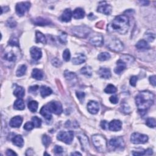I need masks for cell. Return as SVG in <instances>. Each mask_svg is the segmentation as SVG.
<instances>
[{
    "mask_svg": "<svg viewBox=\"0 0 156 156\" xmlns=\"http://www.w3.org/2000/svg\"><path fill=\"white\" fill-rule=\"evenodd\" d=\"M154 101V95L149 91H143L139 93L135 98V103L138 110L141 115H144L147 110L153 105Z\"/></svg>",
    "mask_w": 156,
    "mask_h": 156,
    "instance_id": "6da1fadb",
    "label": "cell"
},
{
    "mask_svg": "<svg viewBox=\"0 0 156 156\" xmlns=\"http://www.w3.org/2000/svg\"><path fill=\"white\" fill-rule=\"evenodd\" d=\"M129 28V20L127 16L121 15L115 17L107 26V31L110 33H118L125 34Z\"/></svg>",
    "mask_w": 156,
    "mask_h": 156,
    "instance_id": "7a4b0ae2",
    "label": "cell"
},
{
    "mask_svg": "<svg viewBox=\"0 0 156 156\" xmlns=\"http://www.w3.org/2000/svg\"><path fill=\"white\" fill-rule=\"evenodd\" d=\"M92 141L97 151L99 153H105L107 149V140L103 135L96 134L92 136Z\"/></svg>",
    "mask_w": 156,
    "mask_h": 156,
    "instance_id": "3957f363",
    "label": "cell"
},
{
    "mask_svg": "<svg viewBox=\"0 0 156 156\" xmlns=\"http://www.w3.org/2000/svg\"><path fill=\"white\" fill-rule=\"evenodd\" d=\"M109 146L112 150H123L125 146L124 141L122 137H114L109 141Z\"/></svg>",
    "mask_w": 156,
    "mask_h": 156,
    "instance_id": "277c9868",
    "label": "cell"
},
{
    "mask_svg": "<svg viewBox=\"0 0 156 156\" xmlns=\"http://www.w3.org/2000/svg\"><path fill=\"white\" fill-rule=\"evenodd\" d=\"M91 32V29L85 26H76L72 28L71 33L80 38H85Z\"/></svg>",
    "mask_w": 156,
    "mask_h": 156,
    "instance_id": "5b68a950",
    "label": "cell"
},
{
    "mask_svg": "<svg viewBox=\"0 0 156 156\" xmlns=\"http://www.w3.org/2000/svg\"><path fill=\"white\" fill-rule=\"evenodd\" d=\"M58 140L64 142L67 145H70L72 143L74 139V132L72 130L67 131H60L58 134Z\"/></svg>",
    "mask_w": 156,
    "mask_h": 156,
    "instance_id": "8992f818",
    "label": "cell"
},
{
    "mask_svg": "<svg viewBox=\"0 0 156 156\" xmlns=\"http://www.w3.org/2000/svg\"><path fill=\"white\" fill-rule=\"evenodd\" d=\"M148 140V137L146 135L140 133H134L131 135L130 141L134 144H144Z\"/></svg>",
    "mask_w": 156,
    "mask_h": 156,
    "instance_id": "52a82bcc",
    "label": "cell"
},
{
    "mask_svg": "<svg viewBox=\"0 0 156 156\" xmlns=\"http://www.w3.org/2000/svg\"><path fill=\"white\" fill-rule=\"evenodd\" d=\"M31 7V3L28 1L26 2H20L17 4L15 10L17 14L21 17L24 15V14L29 10Z\"/></svg>",
    "mask_w": 156,
    "mask_h": 156,
    "instance_id": "ba28073f",
    "label": "cell"
},
{
    "mask_svg": "<svg viewBox=\"0 0 156 156\" xmlns=\"http://www.w3.org/2000/svg\"><path fill=\"white\" fill-rule=\"evenodd\" d=\"M47 106L51 113H54L56 115L61 114L62 111H63L61 103L58 101H52L49 103L47 104Z\"/></svg>",
    "mask_w": 156,
    "mask_h": 156,
    "instance_id": "9c48e42d",
    "label": "cell"
},
{
    "mask_svg": "<svg viewBox=\"0 0 156 156\" xmlns=\"http://www.w3.org/2000/svg\"><path fill=\"white\" fill-rule=\"evenodd\" d=\"M107 47L110 50L115 52H120L124 48L123 43L118 39H114L112 40L108 44Z\"/></svg>",
    "mask_w": 156,
    "mask_h": 156,
    "instance_id": "30bf717a",
    "label": "cell"
},
{
    "mask_svg": "<svg viewBox=\"0 0 156 156\" xmlns=\"http://www.w3.org/2000/svg\"><path fill=\"white\" fill-rule=\"evenodd\" d=\"M97 11L106 15H109L112 13V6L107 2L102 1L99 3Z\"/></svg>",
    "mask_w": 156,
    "mask_h": 156,
    "instance_id": "8fae6325",
    "label": "cell"
},
{
    "mask_svg": "<svg viewBox=\"0 0 156 156\" xmlns=\"http://www.w3.org/2000/svg\"><path fill=\"white\" fill-rule=\"evenodd\" d=\"M90 43L95 46H101L103 45V37L100 34H97L90 39Z\"/></svg>",
    "mask_w": 156,
    "mask_h": 156,
    "instance_id": "7c38bea8",
    "label": "cell"
},
{
    "mask_svg": "<svg viewBox=\"0 0 156 156\" xmlns=\"http://www.w3.org/2000/svg\"><path fill=\"white\" fill-rule=\"evenodd\" d=\"M30 53L31 57L35 60H39L42 56V50L36 46H33L31 48Z\"/></svg>",
    "mask_w": 156,
    "mask_h": 156,
    "instance_id": "4fadbf2b",
    "label": "cell"
},
{
    "mask_svg": "<svg viewBox=\"0 0 156 156\" xmlns=\"http://www.w3.org/2000/svg\"><path fill=\"white\" fill-rule=\"evenodd\" d=\"M87 109L92 114H96L99 109V104L96 101H90L87 104Z\"/></svg>",
    "mask_w": 156,
    "mask_h": 156,
    "instance_id": "5bb4252c",
    "label": "cell"
},
{
    "mask_svg": "<svg viewBox=\"0 0 156 156\" xmlns=\"http://www.w3.org/2000/svg\"><path fill=\"white\" fill-rule=\"evenodd\" d=\"M121 128L122 123L120 120H114L109 123V129L111 131H119Z\"/></svg>",
    "mask_w": 156,
    "mask_h": 156,
    "instance_id": "9a60e30c",
    "label": "cell"
},
{
    "mask_svg": "<svg viewBox=\"0 0 156 156\" xmlns=\"http://www.w3.org/2000/svg\"><path fill=\"white\" fill-rule=\"evenodd\" d=\"M78 138L79 139L83 148L85 150L89 148V142L87 137L84 134H79L78 135Z\"/></svg>",
    "mask_w": 156,
    "mask_h": 156,
    "instance_id": "2e32d148",
    "label": "cell"
},
{
    "mask_svg": "<svg viewBox=\"0 0 156 156\" xmlns=\"http://www.w3.org/2000/svg\"><path fill=\"white\" fill-rule=\"evenodd\" d=\"M23 118L20 116L13 117L9 122V125L12 128H19L22 124Z\"/></svg>",
    "mask_w": 156,
    "mask_h": 156,
    "instance_id": "e0dca14e",
    "label": "cell"
},
{
    "mask_svg": "<svg viewBox=\"0 0 156 156\" xmlns=\"http://www.w3.org/2000/svg\"><path fill=\"white\" fill-rule=\"evenodd\" d=\"M33 22L34 24H35V25L42 26H47L51 23V21L49 20L45 19V18H43L42 17H37L35 18V19H34V20L33 21Z\"/></svg>",
    "mask_w": 156,
    "mask_h": 156,
    "instance_id": "ac0fdd59",
    "label": "cell"
},
{
    "mask_svg": "<svg viewBox=\"0 0 156 156\" xmlns=\"http://www.w3.org/2000/svg\"><path fill=\"white\" fill-rule=\"evenodd\" d=\"M73 13L70 9H66L60 17V20L64 22H69L71 20Z\"/></svg>",
    "mask_w": 156,
    "mask_h": 156,
    "instance_id": "d6986e66",
    "label": "cell"
},
{
    "mask_svg": "<svg viewBox=\"0 0 156 156\" xmlns=\"http://www.w3.org/2000/svg\"><path fill=\"white\" fill-rule=\"evenodd\" d=\"M126 64L124 63L122 60L120 59L116 62V67L114 69V71L116 74H120L122 71H123L126 69Z\"/></svg>",
    "mask_w": 156,
    "mask_h": 156,
    "instance_id": "ffe728a7",
    "label": "cell"
},
{
    "mask_svg": "<svg viewBox=\"0 0 156 156\" xmlns=\"http://www.w3.org/2000/svg\"><path fill=\"white\" fill-rule=\"evenodd\" d=\"M40 113L43 117H45V119L48 120H50L51 119V118H52L51 112L50 110H49L47 105L43 106L42 108L40 110Z\"/></svg>",
    "mask_w": 156,
    "mask_h": 156,
    "instance_id": "44dd1931",
    "label": "cell"
},
{
    "mask_svg": "<svg viewBox=\"0 0 156 156\" xmlns=\"http://www.w3.org/2000/svg\"><path fill=\"white\" fill-rule=\"evenodd\" d=\"M4 58L9 62H15L17 60V55L13 51L6 50L4 54Z\"/></svg>",
    "mask_w": 156,
    "mask_h": 156,
    "instance_id": "7402d4cb",
    "label": "cell"
},
{
    "mask_svg": "<svg viewBox=\"0 0 156 156\" xmlns=\"http://www.w3.org/2000/svg\"><path fill=\"white\" fill-rule=\"evenodd\" d=\"M86 60V56L83 54H78L75 57H74L72 62L74 65H80L83 64Z\"/></svg>",
    "mask_w": 156,
    "mask_h": 156,
    "instance_id": "603a6c76",
    "label": "cell"
},
{
    "mask_svg": "<svg viewBox=\"0 0 156 156\" xmlns=\"http://www.w3.org/2000/svg\"><path fill=\"white\" fill-rule=\"evenodd\" d=\"M99 76L104 79H109L111 77V72L110 69L107 68H101L99 71Z\"/></svg>",
    "mask_w": 156,
    "mask_h": 156,
    "instance_id": "cb8c5ba5",
    "label": "cell"
},
{
    "mask_svg": "<svg viewBox=\"0 0 156 156\" xmlns=\"http://www.w3.org/2000/svg\"><path fill=\"white\" fill-rule=\"evenodd\" d=\"M136 48L140 49V50H146V49H150V46L148 44V43L145 40H141L137 43L135 45Z\"/></svg>",
    "mask_w": 156,
    "mask_h": 156,
    "instance_id": "d4e9b609",
    "label": "cell"
},
{
    "mask_svg": "<svg viewBox=\"0 0 156 156\" xmlns=\"http://www.w3.org/2000/svg\"><path fill=\"white\" fill-rule=\"evenodd\" d=\"M40 95L43 98H45L49 95H50L53 93V91L51 88H49V87L45 85H42L40 87Z\"/></svg>",
    "mask_w": 156,
    "mask_h": 156,
    "instance_id": "484cf974",
    "label": "cell"
},
{
    "mask_svg": "<svg viewBox=\"0 0 156 156\" xmlns=\"http://www.w3.org/2000/svg\"><path fill=\"white\" fill-rule=\"evenodd\" d=\"M12 143H13V144L15 145V146L20 148H22L24 145L23 139L21 135H16L12 139Z\"/></svg>",
    "mask_w": 156,
    "mask_h": 156,
    "instance_id": "4316f807",
    "label": "cell"
},
{
    "mask_svg": "<svg viewBox=\"0 0 156 156\" xmlns=\"http://www.w3.org/2000/svg\"><path fill=\"white\" fill-rule=\"evenodd\" d=\"M73 16L75 19H81L85 16V12L81 8H76L73 12Z\"/></svg>",
    "mask_w": 156,
    "mask_h": 156,
    "instance_id": "83f0119b",
    "label": "cell"
},
{
    "mask_svg": "<svg viewBox=\"0 0 156 156\" xmlns=\"http://www.w3.org/2000/svg\"><path fill=\"white\" fill-rule=\"evenodd\" d=\"M24 93H25V90L22 87L17 86L14 91V95L18 99H22L24 96Z\"/></svg>",
    "mask_w": 156,
    "mask_h": 156,
    "instance_id": "f1b7e54d",
    "label": "cell"
},
{
    "mask_svg": "<svg viewBox=\"0 0 156 156\" xmlns=\"http://www.w3.org/2000/svg\"><path fill=\"white\" fill-rule=\"evenodd\" d=\"M32 76L37 80H42L43 78V73L39 69L34 68L32 72Z\"/></svg>",
    "mask_w": 156,
    "mask_h": 156,
    "instance_id": "f546056e",
    "label": "cell"
},
{
    "mask_svg": "<svg viewBox=\"0 0 156 156\" xmlns=\"http://www.w3.org/2000/svg\"><path fill=\"white\" fill-rule=\"evenodd\" d=\"M14 109L18 110H24L25 108V104L24 103V101L21 99H18L16 100L14 104Z\"/></svg>",
    "mask_w": 156,
    "mask_h": 156,
    "instance_id": "4dcf8cb0",
    "label": "cell"
},
{
    "mask_svg": "<svg viewBox=\"0 0 156 156\" xmlns=\"http://www.w3.org/2000/svg\"><path fill=\"white\" fill-rule=\"evenodd\" d=\"M36 42L37 43H42L43 44H46V37L42 33L39 31L36 32Z\"/></svg>",
    "mask_w": 156,
    "mask_h": 156,
    "instance_id": "1f68e13d",
    "label": "cell"
},
{
    "mask_svg": "<svg viewBox=\"0 0 156 156\" xmlns=\"http://www.w3.org/2000/svg\"><path fill=\"white\" fill-rule=\"evenodd\" d=\"M80 73L86 76H91L92 75V69L90 66H85L80 70Z\"/></svg>",
    "mask_w": 156,
    "mask_h": 156,
    "instance_id": "d6a6232c",
    "label": "cell"
},
{
    "mask_svg": "<svg viewBox=\"0 0 156 156\" xmlns=\"http://www.w3.org/2000/svg\"><path fill=\"white\" fill-rule=\"evenodd\" d=\"M28 108L29 110L32 112H35L38 109L39 103L36 101H31L28 103Z\"/></svg>",
    "mask_w": 156,
    "mask_h": 156,
    "instance_id": "836d02e7",
    "label": "cell"
},
{
    "mask_svg": "<svg viewBox=\"0 0 156 156\" xmlns=\"http://www.w3.org/2000/svg\"><path fill=\"white\" fill-rule=\"evenodd\" d=\"M27 70V67L25 65H22L19 68H18V70L16 72L17 76L18 77H21L23 76L26 73V71Z\"/></svg>",
    "mask_w": 156,
    "mask_h": 156,
    "instance_id": "e575fe53",
    "label": "cell"
},
{
    "mask_svg": "<svg viewBox=\"0 0 156 156\" xmlns=\"http://www.w3.org/2000/svg\"><path fill=\"white\" fill-rule=\"evenodd\" d=\"M110 58V55L109 53H106V52H104V53H101L99 54L98 56V59L100 61H105L109 60Z\"/></svg>",
    "mask_w": 156,
    "mask_h": 156,
    "instance_id": "d590c367",
    "label": "cell"
},
{
    "mask_svg": "<svg viewBox=\"0 0 156 156\" xmlns=\"http://www.w3.org/2000/svg\"><path fill=\"white\" fill-rule=\"evenodd\" d=\"M104 92L106 93H115L117 92V89L116 87L112 84H109L108 85L107 87H106V88L104 90Z\"/></svg>",
    "mask_w": 156,
    "mask_h": 156,
    "instance_id": "8d00e7d4",
    "label": "cell"
},
{
    "mask_svg": "<svg viewBox=\"0 0 156 156\" xmlns=\"http://www.w3.org/2000/svg\"><path fill=\"white\" fill-rule=\"evenodd\" d=\"M145 37L147 40V41L153 42L155 39V36L154 33L152 32V31H148L147 33H146V34L145 35Z\"/></svg>",
    "mask_w": 156,
    "mask_h": 156,
    "instance_id": "74e56055",
    "label": "cell"
},
{
    "mask_svg": "<svg viewBox=\"0 0 156 156\" xmlns=\"http://www.w3.org/2000/svg\"><path fill=\"white\" fill-rule=\"evenodd\" d=\"M64 76H65L66 79L68 80H74V79L76 78V75L75 74V73L68 71H66L65 72Z\"/></svg>",
    "mask_w": 156,
    "mask_h": 156,
    "instance_id": "f35d334b",
    "label": "cell"
},
{
    "mask_svg": "<svg viewBox=\"0 0 156 156\" xmlns=\"http://www.w3.org/2000/svg\"><path fill=\"white\" fill-rule=\"evenodd\" d=\"M121 60H122L124 63H132L134 61V58L132 56H130L129 55H124L121 57Z\"/></svg>",
    "mask_w": 156,
    "mask_h": 156,
    "instance_id": "ab89813d",
    "label": "cell"
},
{
    "mask_svg": "<svg viewBox=\"0 0 156 156\" xmlns=\"http://www.w3.org/2000/svg\"><path fill=\"white\" fill-rule=\"evenodd\" d=\"M42 143L45 146L48 147L51 143V139L47 135H44L42 137Z\"/></svg>",
    "mask_w": 156,
    "mask_h": 156,
    "instance_id": "60d3db41",
    "label": "cell"
},
{
    "mask_svg": "<svg viewBox=\"0 0 156 156\" xmlns=\"http://www.w3.org/2000/svg\"><path fill=\"white\" fill-rule=\"evenodd\" d=\"M146 124L149 128H154L155 127V125H156L155 120L153 118H148L146 121Z\"/></svg>",
    "mask_w": 156,
    "mask_h": 156,
    "instance_id": "b9f144b4",
    "label": "cell"
},
{
    "mask_svg": "<svg viewBox=\"0 0 156 156\" xmlns=\"http://www.w3.org/2000/svg\"><path fill=\"white\" fill-rule=\"evenodd\" d=\"M32 122L34 124V126L35 128L40 127L42 124V120L40 118H38L37 116H34L32 118Z\"/></svg>",
    "mask_w": 156,
    "mask_h": 156,
    "instance_id": "7bdbcfd3",
    "label": "cell"
},
{
    "mask_svg": "<svg viewBox=\"0 0 156 156\" xmlns=\"http://www.w3.org/2000/svg\"><path fill=\"white\" fill-rule=\"evenodd\" d=\"M70 58H71V54L70 50L68 49H66L63 53V58L66 62H68L70 60Z\"/></svg>",
    "mask_w": 156,
    "mask_h": 156,
    "instance_id": "ee69618b",
    "label": "cell"
},
{
    "mask_svg": "<svg viewBox=\"0 0 156 156\" xmlns=\"http://www.w3.org/2000/svg\"><path fill=\"white\" fill-rule=\"evenodd\" d=\"M9 45L14 46H19V42H18V40L16 37H12L10 39L9 42Z\"/></svg>",
    "mask_w": 156,
    "mask_h": 156,
    "instance_id": "f6af8a7d",
    "label": "cell"
},
{
    "mask_svg": "<svg viewBox=\"0 0 156 156\" xmlns=\"http://www.w3.org/2000/svg\"><path fill=\"white\" fill-rule=\"evenodd\" d=\"M67 34L66 33H62L59 37V40L62 43L65 44V43H67Z\"/></svg>",
    "mask_w": 156,
    "mask_h": 156,
    "instance_id": "bcb514c9",
    "label": "cell"
},
{
    "mask_svg": "<svg viewBox=\"0 0 156 156\" xmlns=\"http://www.w3.org/2000/svg\"><path fill=\"white\" fill-rule=\"evenodd\" d=\"M7 25L10 28H14L17 25V22L13 18H10L7 21Z\"/></svg>",
    "mask_w": 156,
    "mask_h": 156,
    "instance_id": "7dc6e473",
    "label": "cell"
},
{
    "mask_svg": "<svg viewBox=\"0 0 156 156\" xmlns=\"http://www.w3.org/2000/svg\"><path fill=\"white\" fill-rule=\"evenodd\" d=\"M34 124L33 122H27L24 126V129L26 130H31L34 129Z\"/></svg>",
    "mask_w": 156,
    "mask_h": 156,
    "instance_id": "c3c4849f",
    "label": "cell"
},
{
    "mask_svg": "<svg viewBox=\"0 0 156 156\" xmlns=\"http://www.w3.org/2000/svg\"><path fill=\"white\" fill-rule=\"evenodd\" d=\"M54 152L56 154H60L64 152V149L62 148L60 146L55 145L54 148Z\"/></svg>",
    "mask_w": 156,
    "mask_h": 156,
    "instance_id": "681fc988",
    "label": "cell"
},
{
    "mask_svg": "<svg viewBox=\"0 0 156 156\" xmlns=\"http://www.w3.org/2000/svg\"><path fill=\"white\" fill-rule=\"evenodd\" d=\"M76 96H77L79 100L81 103H83V101L84 100V98H85V93L84 92H76Z\"/></svg>",
    "mask_w": 156,
    "mask_h": 156,
    "instance_id": "f907efd6",
    "label": "cell"
},
{
    "mask_svg": "<svg viewBox=\"0 0 156 156\" xmlns=\"http://www.w3.org/2000/svg\"><path fill=\"white\" fill-rule=\"evenodd\" d=\"M51 63L54 66H55L56 67H60L62 65L61 61L58 58H54L51 60Z\"/></svg>",
    "mask_w": 156,
    "mask_h": 156,
    "instance_id": "816d5d0a",
    "label": "cell"
},
{
    "mask_svg": "<svg viewBox=\"0 0 156 156\" xmlns=\"http://www.w3.org/2000/svg\"><path fill=\"white\" fill-rule=\"evenodd\" d=\"M137 80H138V78H137V76H132L130 79V84L133 87H135L136 85Z\"/></svg>",
    "mask_w": 156,
    "mask_h": 156,
    "instance_id": "f5cc1de1",
    "label": "cell"
},
{
    "mask_svg": "<svg viewBox=\"0 0 156 156\" xmlns=\"http://www.w3.org/2000/svg\"><path fill=\"white\" fill-rule=\"evenodd\" d=\"M39 85H37L31 86L29 88V92H31V93L35 92L37 90L39 89Z\"/></svg>",
    "mask_w": 156,
    "mask_h": 156,
    "instance_id": "db71d44e",
    "label": "cell"
},
{
    "mask_svg": "<svg viewBox=\"0 0 156 156\" xmlns=\"http://www.w3.org/2000/svg\"><path fill=\"white\" fill-rule=\"evenodd\" d=\"M110 101L113 104H117L118 102V98L116 96H112L110 99Z\"/></svg>",
    "mask_w": 156,
    "mask_h": 156,
    "instance_id": "11a10c76",
    "label": "cell"
},
{
    "mask_svg": "<svg viewBox=\"0 0 156 156\" xmlns=\"http://www.w3.org/2000/svg\"><path fill=\"white\" fill-rule=\"evenodd\" d=\"M101 126L103 129H107L109 128V123L106 121H102L101 123Z\"/></svg>",
    "mask_w": 156,
    "mask_h": 156,
    "instance_id": "9f6ffc18",
    "label": "cell"
},
{
    "mask_svg": "<svg viewBox=\"0 0 156 156\" xmlns=\"http://www.w3.org/2000/svg\"><path fill=\"white\" fill-rule=\"evenodd\" d=\"M149 81H150L151 84L153 86H155V83H156V79H155V76H151L149 77Z\"/></svg>",
    "mask_w": 156,
    "mask_h": 156,
    "instance_id": "6f0895ef",
    "label": "cell"
},
{
    "mask_svg": "<svg viewBox=\"0 0 156 156\" xmlns=\"http://www.w3.org/2000/svg\"><path fill=\"white\" fill-rule=\"evenodd\" d=\"M6 155H8V156H10V155H17V154L14 151L11 150V149H8L7 151H6Z\"/></svg>",
    "mask_w": 156,
    "mask_h": 156,
    "instance_id": "680465c9",
    "label": "cell"
},
{
    "mask_svg": "<svg viewBox=\"0 0 156 156\" xmlns=\"http://www.w3.org/2000/svg\"><path fill=\"white\" fill-rule=\"evenodd\" d=\"M153 154V151L151 149H148L146 150H145V154L146 155H151Z\"/></svg>",
    "mask_w": 156,
    "mask_h": 156,
    "instance_id": "91938a15",
    "label": "cell"
},
{
    "mask_svg": "<svg viewBox=\"0 0 156 156\" xmlns=\"http://www.w3.org/2000/svg\"><path fill=\"white\" fill-rule=\"evenodd\" d=\"M140 3L143 6H148L149 4V2L147 1H140Z\"/></svg>",
    "mask_w": 156,
    "mask_h": 156,
    "instance_id": "94428289",
    "label": "cell"
},
{
    "mask_svg": "<svg viewBox=\"0 0 156 156\" xmlns=\"http://www.w3.org/2000/svg\"><path fill=\"white\" fill-rule=\"evenodd\" d=\"M71 155H81L82 154H81L80 153H78V152H74V153H73L71 154Z\"/></svg>",
    "mask_w": 156,
    "mask_h": 156,
    "instance_id": "6125c7cd",
    "label": "cell"
}]
</instances>
